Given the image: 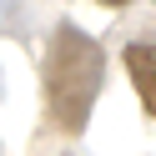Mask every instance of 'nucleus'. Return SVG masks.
<instances>
[{
	"instance_id": "obj_2",
	"label": "nucleus",
	"mask_w": 156,
	"mask_h": 156,
	"mask_svg": "<svg viewBox=\"0 0 156 156\" xmlns=\"http://www.w3.org/2000/svg\"><path fill=\"white\" fill-rule=\"evenodd\" d=\"M121 61H126V76H131L141 106L156 116V41H131Z\"/></svg>"
},
{
	"instance_id": "obj_3",
	"label": "nucleus",
	"mask_w": 156,
	"mask_h": 156,
	"mask_svg": "<svg viewBox=\"0 0 156 156\" xmlns=\"http://www.w3.org/2000/svg\"><path fill=\"white\" fill-rule=\"evenodd\" d=\"M10 10H15V0H0V20H10Z\"/></svg>"
},
{
	"instance_id": "obj_4",
	"label": "nucleus",
	"mask_w": 156,
	"mask_h": 156,
	"mask_svg": "<svg viewBox=\"0 0 156 156\" xmlns=\"http://www.w3.org/2000/svg\"><path fill=\"white\" fill-rule=\"evenodd\" d=\"M101 5H126V0H101Z\"/></svg>"
},
{
	"instance_id": "obj_1",
	"label": "nucleus",
	"mask_w": 156,
	"mask_h": 156,
	"mask_svg": "<svg viewBox=\"0 0 156 156\" xmlns=\"http://www.w3.org/2000/svg\"><path fill=\"white\" fill-rule=\"evenodd\" d=\"M101 76H106L101 41H91L81 25H55L45 45V111L61 131L71 136L86 131L91 106L101 96Z\"/></svg>"
}]
</instances>
